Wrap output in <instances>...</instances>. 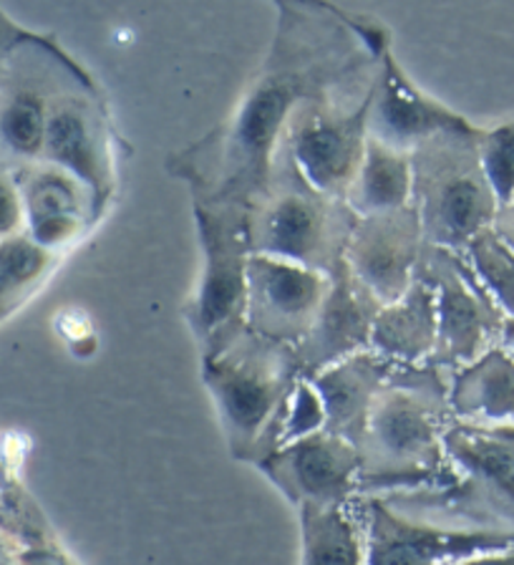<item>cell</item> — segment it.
<instances>
[{
    "label": "cell",
    "instance_id": "1",
    "mask_svg": "<svg viewBox=\"0 0 514 565\" xmlns=\"http://www.w3.org/2000/svg\"><path fill=\"white\" fill-rule=\"evenodd\" d=\"M325 3H280L268 56L233 111L190 147L170 154L167 172L188 182L192 200L245 205L268 182L290 121L310 102L363 99L374 88L381 23H361Z\"/></svg>",
    "mask_w": 514,
    "mask_h": 565
},
{
    "label": "cell",
    "instance_id": "2",
    "mask_svg": "<svg viewBox=\"0 0 514 565\" xmlns=\"http://www.w3.org/2000/svg\"><path fill=\"white\" fill-rule=\"evenodd\" d=\"M449 371L433 364L396 366L376 394L358 441L361 494L439 490L454 480L445 449Z\"/></svg>",
    "mask_w": 514,
    "mask_h": 565
},
{
    "label": "cell",
    "instance_id": "3",
    "mask_svg": "<svg viewBox=\"0 0 514 565\" xmlns=\"http://www.w3.org/2000/svg\"><path fill=\"white\" fill-rule=\"evenodd\" d=\"M202 359V382L223 424L229 455L260 467L286 437L300 374L296 349L243 329Z\"/></svg>",
    "mask_w": 514,
    "mask_h": 565
},
{
    "label": "cell",
    "instance_id": "4",
    "mask_svg": "<svg viewBox=\"0 0 514 565\" xmlns=\"http://www.w3.org/2000/svg\"><path fill=\"white\" fill-rule=\"evenodd\" d=\"M445 449L454 480L439 490L392 492L396 505L514 541V424L451 419Z\"/></svg>",
    "mask_w": 514,
    "mask_h": 565
},
{
    "label": "cell",
    "instance_id": "5",
    "mask_svg": "<svg viewBox=\"0 0 514 565\" xmlns=\"http://www.w3.org/2000/svg\"><path fill=\"white\" fill-rule=\"evenodd\" d=\"M356 223L349 202L306 182L280 145L268 182L247 202V247L255 255L333 276Z\"/></svg>",
    "mask_w": 514,
    "mask_h": 565
},
{
    "label": "cell",
    "instance_id": "6",
    "mask_svg": "<svg viewBox=\"0 0 514 565\" xmlns=\"http://www.w3.org/2000/svg\"><path fill=\"white\" fill-rule=\"evenodd\" d=\"M482 129L472 121L447 129L411 152V205L424 243L462 253L490 230L500 202L480 159Z\"/></svg>",
    "mask_w": 514,
    "mask_h": 565
},
{
    "label": "cell",
    "instance_id": "7",
    "mask_svg": "<svg viewBox=\"0 0 514 565\" xmlns=\"http://www.w3.org/2000/svg\"><path fill=\"white\" fill-rule=\"evenodd\" d=\"M202 270L182 308L200 356L223 349L247 329V207L192 200Z\"/></svg>",
    "mask_w": 514,
    "mask_h": 565
},
{
    "label": "cell",
    "instance_id": "8",
    "mask_svg": "<svg viewBox=\"0 0 514 565\" xmlns=\"http://www.w3.org/2000/svg\"><path fill=\"white\" fill-rule=\"evenodd\" d=\"M416 278L429 282L437 306V349L429 364L454 374L500 347L504 313L462 253L424 245Z\"/></svg>",
    "mask_w": 514,
    "mask_h": 565
},
{
    "label": "cell",
    "instance_id": "9",
    "mask_svg": "<svg viewBox=\"0 0 514 565\" xmlns=\"http://www.w3.org/2000/svg\"><path fill=\"white\" fill-rule=\"evenodd\" d=\"M353 505L366 535L368 565H451L514 545L512 537L419 515L386 494H361Z\"/></svg>",
    "mask_w": 514,
    "mask_h": 565
},
{
    "label": "cell",
    "instance_id": "10",
    "mask_svg": "<svg viewBox=\"0 0 514 565\" xmlns=\"http://www.w3.org/2000/svg\"><path fill=\"white\" fill-rule=\"evenodd\" d=\"M368 102L371 92L363 99L310 102L280 141L306 182L331 198L345 200L358 174L368 141Z\"/></svg>",
    "mask_w": 514,
    "mask_h": 565
},
{
    "label": "cell",
    "instance_id": "11",
    "mask_svg": "<svg viewBox=\"0 0 514 565\" xmlns=\"http://www.w3.org/2000/svg\"><path fill=\"white\" fill-rule=\"evenodd\" d=\"M41 162L76 177L92 194L96 220L101 217L117 184L109 121L94 86L82 84L78 76L53 94Z\"/></svg>",
    "mask_w": 514,
    "mask_h": 565
},
{
    "label": "cell",
    "instance_id": "12",
    "mask_svg": "<svg viewBox=\"0 0 514 565\" xmlns=\"http://www.w3.org/2000/svg\"><path fill=\"white\" fill-rule=\"evenodd\" d=\"M298 508H343L358 498V449L331 431L286 441L257 467Z\"/></svg>",
    "mask_w": 514,
    "mask_h": 565
},
{
    "label": "cell",
    "instance_id": "13",
    "mask_svg": "<svg viewBox=\"0 0 514 565\" xmlns=\"http://www.w3.org/2000/svg\"><path fill=\"white\" fill-rule=\"evenodd\" d=\"M328 288H331V276L325 273L250 253V260H247V329L263 339L296 349L313 329Z\"/></svg>",
    "mask_w": 514,
    "mask_h": 565
},
{
    "label": "cell",
    "instance_id": "14",
    "mask_svg": "<svg viewBox=\"0 0 514 565\" xmlns=\"http://www.w3.org/2000/svg\"><path fill=\"white\" fill-rule=\"evenodd\" d=\"M424 245L419 215L409 205L384 215L358 217L343 260L351 276L384 308L401 298L416 280Z\"/></svg>",
    "mask_w": 514,
    "mask_h": 565
},
{
    "label": "cell",
    "instance_id": "15",
    "mask_svg": "<svg viewBox=\"0 0 514 565\" xmlns=\"http://www.w3.org/2000/svg\"><path fill=\"white\" fill-rule=\"evenodd\" d=\"M469 124L462 114L424 94L396 64L392 46L381 53L374 88H371L366 129L368 139L411 154L424 141Z\"/></svg>",
    "mask_w": 514,
    "mask_h": 565
},
{
    "label": "cell",
    "instance_id": "16",
    "mask_svg": "<svg viewBox=\"0 0 514 565\" xmlns=\"http://www.w3.org/2000/svg\"><path fill=\"white\" fill-rule=\"evenodd\" d=\"M23 202V233L43 250L58 255L96 223L94 200L76 177L35 162L15 172Z\"/></svg>",
    "mask_w": 514,
    "mask_h": 565
},
{
    "label": "cell",
    "instance_id": "17",
    "mask_svg": "<svg viewBox=\"0 0 514 565\" xmlns=\"http://www.w3.org/2000/svg\"><path fill=\"white\" fill-rule=\"evenodd\" d=\"M378 311L381 306L351 276L343 260L331 276V288H328L313 329L296 347L300 374L310 379L353 353L366 351Z\"/></svg>",
    "mask_w": 514,
    "mask_h": 565
},
{
    "label": "cell",
    "instance_id": "18",
    "mask_svg": "<svg viewBox=\"0 0 514 565\" xmlns=\"http://www.w3.org/2000/svg\"><path fill=\"white\" fill-rule=\"evenodd\" d=\"M394 369L396 364H392V361L366 349L310 376L308 382L313 384L318 399L323 404V429L351 441L358 449L371 406H374L376 394Z\"/></svg>",
    "mask_w": 514,
    "mask_h": 565
},
{
    "label": "cell",
    "instance_id": "19",
    "mask_svg": "<svg viewBox=\"0 0 514 565\" xmlns=\"http://www.w3.org/2000/svg\"><path fill=\"white\" fill-rule=\"evenodd\" d=\"M368 349L396 366L429 364L437 349V306L429 282L416 278L401 298L381 308Z\"/></svg>",
    "mask_w": 514,
    "mask_h": 565
},
{
    "label": "cell",
    "instance_id": "20",
    "mask_svg": "<svg viewBox=\"0 0 514 565\" xmlns=\"http://www.w3.org/2000/svg\"><path fill=\"white\" fill-rule=\"evenodd\" d=\"M451 417L476 424H514V356L494 347L449 376Z\"/></svg>",
    "mask_w": 514,
    "mask_h": 565
},
{
    "label": "cell",
    "instance_id": "21",
    "mask_svg": "<svg viewBox=\"0 0 514 565\" xmlns=\"http://www.w3.org/2000/svg\"><path fill=\"white\" fill-rule=\"evenodd\" d=\"M51 71L25 74L0 94V147L15 159L18 170H25L43 157L49 109L56 94Z\"/></svg>",
    "mask_w": 514,
    "mask_h": 565
},
{
    "label": "cell",
    "instance_id": "22",
    "mask_svg": "<svg viewBox=\"0 0 514 565\" xmlns=\"http://www.w3.org/2000/svg\"><path fill=\"white\" fill-rule=\"evenodd\" d=\"M411 192V154L396 152L392 147L368 139L356 180H353L349 194H345L349 207L358 217L384 215V212L409 207Z\"/></svg>",
    "mask_w": 514,
    "mask_h": 565
},
{
    "label": "cell",
    "instance_id": "23",
    "mask_svg": "<svg viewBox=\"0 0 514 565\" xmlns=\"http://www.w3.org/2000/svg\"><path fill=\"white\" fill-rule=\"evenodd\" d=\"M300 565H368L356 505L298 508Z\"/></svg>",
    "mask_w": 514,
    "mask_h": 565
},
{
    "label": "cell",
    "instance_id": "24",
    "mask_svg": "<svg viewBox=\"0 0 514 565\" xmlns=\"http://www.w3.org/2000/svg\"><path fill=\"white\" fill-rule=\"evenodd\" d=\"M56 263L58 255L43 250L25 233L0 241V321L39 290Z\"/></svg>",
    "mask_w": 514,
    "mask_h": 565
},
{
    "label": "cell",
    "instance_id": "25",
    "mask_svg": "<svg viewBox=\"0 0 514 565\" xmlns=\"http://www.w3.org/2000/svg\"><path fill=\"white\" fill-rule=\"evenodd\" d=\"M462 255L504 318H514V253L510 247L490 227L476 235Z\"/></svg>",
    "mask_w": 514,
    "mask_h": 565
},
{
    "label": "cell",
    "instance_id": "26",
    "mask_svg": "<svg viewBox=\"0 0 514 565\" xmlns=\"http://www.w3.org/2000/svg\"><path fill=\"white\" fill-rule=\"evenodd\" d=\"M480 159L500 205L514 200V119L482 129Z\"/></svg>",
    "mask_w": 514,
    "mask_h": 565
},
{
    "label": "cell",
    "instance_id": "27",
    "mask_svg": "<svg viewBox=\"0 0 514 565\" xmlns=\"http://www.w3.org/2000/svg\"><path fill=\"white\" fill-rule=\"evenodd\" d=\"M323 427H325V414H323L321 399H318V392L313 388V384L308 382V379H300L296 394H292V402H290L282 445L292 439L313 435V431H321Z\"/></svg>",
    "mask_w": 514,
    "mask_h": 565
},
{
    "label": "cell",
    "instance_id": "28",
    "mask_svg": "<svg viewBox=\"0 0 514 565\" xmlns=\"http://www.w3.org/2000/svg\"><path fill=\"white\" fill-rule=\"evenodd\" d=\"M23 233V202L15 177L0 174V241Z\"/></svg>",
    "mask_w": 514,
    "mask_h": 565
},
{
    "label": "cell",
    "instance_id": "29",
    "mask_svg": "<svg viewBox=\"0 0 514 565\" xmlns=\"http://www.w3.org/2000/svg\"><path fill=\"white\" fill-rule=\"evenodd\" d=\"M492 230L494 235H497L500 241L514 253V200L507 202V205H500L497 215H494Z\"/></svg>",
    "mask_w": 514,
    "mask_h": 565
},
{
    "label": "cell",
    "instance_id": "30",
    "mask_svg": "<svg viewBox=\"0 0 514 565\" xmlns=\"http://www.w3.org/2000/svg\"><path fill=\"white\" fill-rule=\"evenodd\" d=\"M451 565H514V545L507 547V551L474 555V558H467V561H459Z\"/></svg>",
    "mask_w": 514,
    "mask_h": 565
},
{
    "label": "cell",
    "instance_id": "31",
    "mask_svg": "<svg viewBox=\"0 0 514 565\" xmlns=\"http://www.w3.org/2000/svg\"><path fill=\"white\" fill-rule=\"evenodd\" d=\"M500 347L507 349L512 356H514V318H504L502 335H500Z\"/></svg>",
    "mask_w": 514,
    "mask_h": 565
}]
</instances>
